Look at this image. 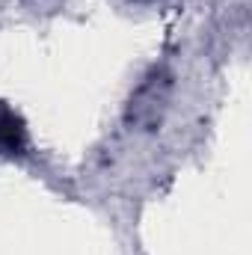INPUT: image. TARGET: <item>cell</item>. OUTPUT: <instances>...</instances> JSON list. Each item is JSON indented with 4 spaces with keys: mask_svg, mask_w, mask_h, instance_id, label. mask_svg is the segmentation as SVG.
<instances>
[{
    "mask_svg": "<svg viewBox=\"0 0 252 255\" xmlns=\"http://www.w3.org/2000/svg\"><path fill=\"white\" fill-rule=\"evenodd\" d=\"M27 142H30V133H27L24 119L6 101H0V151L3 154H24Z\"/></svg>",
    "mask_w": 252,
    "mask_h": 255,
    "instance_id": "6da1fadb",
    "label": "cell"
}]
</instances>
